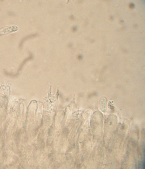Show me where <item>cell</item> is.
I'll use <instances>...</instances> for the list:
<instances>
[{"label": "cell", "mask_w": 145, "mask_h": 169, "mask_svg": "<svg viewBox=\"0 0 145 169\" xmlns=\"http://www.w3.org/2000/svg\"><path fill=\"white\" fill-rule=\"evenodd\" d=\"M17 27L15 26H10L2 28L0 29V34L5 35L17 30Z\"/></svg>", "instance_id": "obj_1"}]
</instances>
